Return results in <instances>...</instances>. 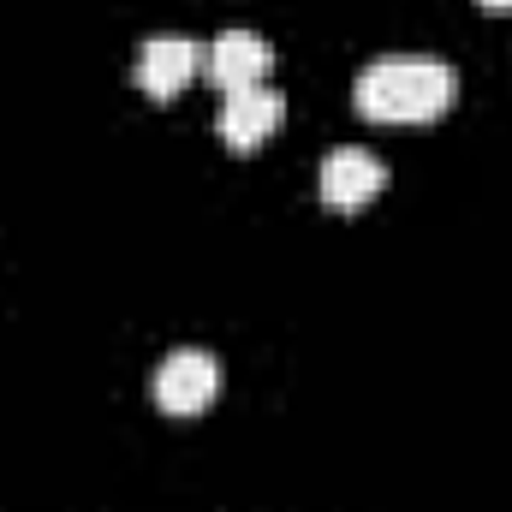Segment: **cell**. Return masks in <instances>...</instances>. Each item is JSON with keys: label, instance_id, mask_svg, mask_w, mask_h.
<instances>
[{"label": "cell", "instance_id": "52a82bcc", "mask_svg": "<svg viewBox=\"0 0 512 512\" xmlns=\"http://www.w3.org/2000/svg\"><path fill=\"white\" fill-rule=\"evenodd\" d=\"M477 6H489V12H507L512 0H477Z\"/></svg>", "mask_w": 512, "mask_h": 512}, {"label": "cell", "instance_id": "7a4b0ae2", "mask_svg": "<svg viewBox=\"0 0 512 512\" xmlns=\"http://www.w3.org/2000/svg\"><path fill=\"white\" fill-rule=\"evenodd\" d=\"M149 393H155V405H161L167 417H197V411H209L215 393H221V358L203 352V346H179V352L161 358Z\"/></svg>", "mask_w": 512, "mask_h": 512}, {"label": "cell", "instance_id": "5b68a950", "mask_svg": "<svg viewBox=\"0 0 512 512\" xmlns=\"http://www.w3.org/2000/svg\"><path fill=\"white\" fill-rule=\"evenodd\" d=\"M382 185H387V167L370 155V149H358V143L328 149L322 179H316V191H322V203H328V209H364Z\"/></svg>", "mask_w": 512, "mask_h": 512}, {"label": "cell", "instance_id": "6da1fadb", "mask_svg": "<svg viewBox=\"0 0 512 512\" xmlns=\"http://www.w3.org/2000/svg\"><path fill=\"white\" fill-rule=\"evenodd\" d=\"M352 102L382 126H429L459 102V72L441 54H382L358 72Z\"/></svg>", "mask_w": 512, "mask_h": 512}, {"label": "cell", "instance_id": "8992f818", "mask_svg": "<svg viewBox=\"0 0 512 512\" xmlns=\"http://www.w3.org/2000/svg\"><path fill=\"white\" fill-rule=\"evenodd\" d=\"M268 66H274V48L256 36V30H221L209 42V84L227 90H251V84H268Z\"/></svg>", "mask_w": 512, "mask_h": 512}, {"label": "cell", "instance_id": "3957f363", "mask_svg": "<svg viewBox=\"0 0 512 512\" xmlns=\"http://www.w3.org/2000/svg\"><path fill=\"white\" fill-rule=\"evenodd\" d=\"M286 120V96L274 84H251V90H227L221 96V114H215V131L227 149H256L268 143Z\"/></svg>", "mask_w": 512, "mask_h": 512}, {"label": "cell", "instance_id": "277c9868", "mask_svg": "<svg viewBox=\"0 0 512 512\" xmlns=\"http://www.w3.org/2000/svg\"><path fill=\"white\" fill-rule=\"evenodd\" d=\"M197 72H203V48H197L191 36H149V42L137 48V66H131L137 90L155 96V102L179 96Z\"/></svg>", "mask_w": 512, "mask_h": 512}]
</instances>
